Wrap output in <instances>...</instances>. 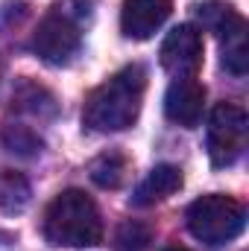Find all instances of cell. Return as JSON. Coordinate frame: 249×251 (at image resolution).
I'll list each match as a JSON object with an SVG mask.
<instances>
[{"label":"cell","mask_w":249,"mask_h":251,"mask_svg":"<svg viewBox=\"0 0 249 251\" xmlns=\"http://www.w3.org/2000/svg\"><path fill=\"white\" fill-rule=\"evenodd\" d=\"M147 91V73L141 64H126L112 79L91 91L82 108V123L91 131H124L138 120Z\"/></svg>","instance_id":"1"},{"label":"cell","mask_w":249,"mask_h":251,"mask_svg":"<svg viewBox=\"0 0 249 251\" xmlns=\"http://www.w3.org/2000/svg\"><path fill=\"white\" fill-rule=\"evenodd\" d=\"M126 170H129V164H126V158L121 152H106V155H100V158L91 161V178H94V184H100V187H106V190L121 187L126 178Z\"/></svg>","instance_id":"12"},{"label":"cell","mask_w":249,"mask_h":251,"mask_svg":"<svg viewBox=\"0 0 249 251\" xmlns=\"http://www.w3.org/2000/svg\"><path fill=\"white\" fill-rule=\"evenodd\" d=\"M0 76H3V67H0Z\"/></svg>","instance_id":"16"},{"label":"cell","mask_w":249,"mask_h":251,"mask_svg":"<svg viewBox=\"0 0 249 251\" xmlns=\"http://www.w3.org/2000/svg\"><path fill=\"white\" fill-rule=\"evenodd\" d=\"M179 187H182V170L173 167V164H158V167H153L150 176L138 184L132 201H135L138 207H147V204L164 201L167 196H173Z\"/></svg>","instance_id":"9"},{"label":"cell","mask_w":249,"mask_h":251,"mask_svg":"<svg viewBox=\"0 0 249 251\" xmlns=\"http://www.w3.org/2000/svg\"><path fill=\"white\" fill-rule=\"evenodd\" d=\"M164 251H187V249H164Z\"/></svg>","instance_id":"15"},{"label":"cell","mask_w":249,"mask_h":251,"mask_svg":"<svg viewBox=\"0 0 249 251\" xmlns=\"http://www.w3.org/2000/svg\"><path fill=\"white\" fill-rule=\"evenodd\" d=\"M3 140L9 146V152H18V155H35V152H41V137L35 131H30L27 126H9L3 131Z\"/></svg>","instance_id":"13"},{"label":"cell","mask_w":249,"mask_h":251,"mask_svg":"<svg viewBox=\"0 0 249 251\" xmlns=\"http://www.w3.org/2000/svg\"><path fill=\"white\" fill-rule=\"evenodd\" d=\"M30 199H32V190H30V181L21 173L0 170V213H6V216L24 213Z\"/></svg>","instance_id":"11"},{"label":"cell","mask_w":249,"mask_h":251,"mask_svg":"<svg viewBox=\"0 0 249 251\" xmlns=\"http://www.w3.org/2000/svg\"><path fill=\"white\" fill-rule=\"evenodd\" d=\"M247 111L235 102H220L208 117V158L214 167H232L247 149Z\"/></svg>","instance_id":"5"},{"label":"cell","mask_w":249,"mask_h":251,"mask_svg":"<svg viewBox=\"0 0 249 251\" xmlns=\"http://www.w3.org/2000/svg\"><path fill=\"white\" fill-rule=\"evenodd\" d=\"M220 38V53H223V67L235 76H244L249 67V44H247V21L238 15L226 29L217 32Z\"/></svg>","instance_id":"10"},{"label":"cell","mask_w":249,"mask_h":251,"mask_svg":"<svg viewBox=\"0 0 249 251\" xmlns=\"http://www.w3.org/2000/svg\"><path fill=\"white\" fill-rule=\"evenodd\" d=\"M247 210L238 199L223 193H208L187 207V228L199 243L223 246L244 234Z\"/></svg>","instance_id":"4"},{"label":"cell","mask_w":249,"mask_h":251,"mask_svg":"<svg viewBox=\"0 0 249 251\" xmlns=\"http://www.w3.org/2000/svg\"><path fill=\"white\" fill-rule=\"evenodd\" d=\"M150 246V228L141 222H124L118 231V249L121 251H144Z\"/></svg>","instance_id":"14"},{"label":"cell","mask_w":249,"mask_h":251,"mask_svg":"<svg viewBox=\"0 0 249 251\" xmlns=\"http://www.w3.org/2000/svg\"><path fill=\"white\" fill-rule=\"evenodd\" d=\"M88 18V3L79 0L70 9V0H59L35 26L32 50L47 64H64L82 44V21Z\"/></svg>","instance_id":"3"},{"label":"cell","mask_w":249,"mask_h":251,"mask_svg":"<svg viewBox=\"0 0 249 251\" xmlns=\"http://www.w3.org/2000/svg\"><path fill=\"white\" fill-rule=\"evenodd\" d=\"M170 12H173L170 0H124L121 29L132 41H147L164 26Z\"/></svg>","instance_id":"8"},{"label":"cell","mask_w":249,"mask_h":251,"mask_svg":"<svg viewBox=\"0 0 249 251\" xmlns=\"http://www.w3.org/2000/svg\"><path fill=\"white\" fill-rule=\"evenodd\" d=\"M202 32L193 24H182L176 29L167 32L164 44H161V67L182 79V76H196V70L202 67Z\"/></svg>","instance_id":"6"},{"label":"cell","mask_w":249,"mask_h":251,"mask_svg":"<svg viewBox=\"0 0 249 251\" xmlns=\"http://www.w3.org/2000/svg\"><path fill=\"white\" fill-rule=\"evenodd\" d=\"M44 240L59 249H88L103 240V219L82 190L59 193L44 213Z\"/></svg>","instance_id":"2"},{"label":"cell","mask_w":249,"mask_h":251,"mask_svg":"<svg viewBox=\"0 0 249 251\" xmlns=\"http://www.w3.org/2000/svg\"><path fill=\"white\" fill-rule=\"evenodd\" d=\"M205 111V85L196 82V76L173 79V85L164 94V114L167 120L185 128H196Z\"/></svg>","instance_id":"7"}]
</instances>
